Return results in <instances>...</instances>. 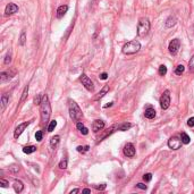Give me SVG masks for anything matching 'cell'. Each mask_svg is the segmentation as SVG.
Here are the masks:
<instances>
[{"instance_id": "cell-14", "label": "cell", "mask_w": 194, "mask_h": 194, "mask_svg": "<svg viewBox=\"0 0 194 194\" xmlns=\"http://www.w3.org/2000/svg\"><path fill=\"white\" fill-rule=\"evenodd\" d=\"M67 10H68V6L67 5H61V6H59L58 9H57V17L61 18L67 13Z\"/></svg>"}, {"instance_id": "cell-19", "label": "cell", "mask_w": 194, "mask_h": 194, "mask_svg": "<svg viewBox=\"0 0 194 194\" xmlns=\"http://www.w3.org/2000/svg\"><path fill=\"white\" fill-rule=\"evenodd\" d=\"M59 142H60V136H59V135H55L53 137H51L50 145L52 148H56V146L59 144Z\"/></svg>"}, {"instance_id": "cell-25", "label": "cell", "mask_w": 194, "mask_h": 194, "mask_svg": "<svg viewBox=\"0 0 194 194\" xmlns=\"http://www.w3.org/2000/svg\"><path fill=\"white\" fill-rule=\"evenodd\" d=\"M185 71V67H184L183 65H178L177 67H176V69H175V74L176 75H182Z\"/></svg>"}, {"instance_id": "cell-38", "label": "cell", "mask_w": 194, "mask_h": 194, "mask_svg": "<svg viewBox=\"0 0 194 194\" xmlns=\"http://www.w3.org/2000/svg\"><path fill=\"white\" fill-rule=\"evenodd\" d=\"M10 61H11V53L8 52V53L6 55V58H5V64H6V65H8Z\"/></svg>"}, {"instance_id": "cell-16", "label": "cell", "mask_w": 194, "mask_h": 194, "mask_svg": "<svg viewBox=\"0 0 194 194\" xmlns=\"http://www.w3.org/2000/svg\"><path fill=\"white\" fill-rule=\"evenodd\" d=\"M144 116H145V118H148V119H153V118L155 117V110H154L153 108H148V109H145V111H144Z\"/></svg>"}, {"instance_id": "cell-27", "label": "cell", "mask_w": 194, "mask_h": 194, "mask_svg": "<svg viewBox=\"0 0 194 194\" xmlns=\"http://www.w3.org/2000/svg\"><path fill=\"white\" fill-rule=\"evenodd\" d=\"M27 94H29V85H27V86H25V89H24V91H23L22 98H20V102H23L24 100H25V99H26Z\"/></svg>"}, {"instance_id": "cell-22", "label": "cell", "mask_w": 194, "mask_h": 194, "mask_svg": "<svg viewBox=\"0 0 194 194\" xmlns=\"http://www.w3.org/2000/svg\"><path fill=\"white\" fill-rule=\"evenodd\" d=\"M132 126L133 125L130 124V123H124V124H120V125L118 126V130H119V131H127V130H130Z\"/></svg>"}, {"instance_id": "cell-13", "label": "cell", "mask_w": 194, "mask_h": 194, "mask_svg": "<svg viewBox=\"0 0 194 194\" xmlns=\"http://www.w3.org/2000/svg\"><path fill=\"white\" fill-rule=\"evenodd\" d=\"M108 91H109V85H104V86H103V88H102V90L100 92H99V93H98V94H97V95H95V97H94V98H93V99H94V100H95V101H98V100H100V99H101V98H103V97H104V95H106V94H107V93H108Z\"/></svg>"}, {"instance_id": "cell-34", "label": "cell", "mask_w": 194, "mask_h": 194, "mask_svg": "<svg viewBox=\"0 0 194 194\" xmlns=\"http://www.w3.org/2000/svg\"><path fill=\"white\" fill-rule=\"evenodd\" d=\"M93 187H94V188H97V190L103 191V190H106L107 185H106V184H100V185H93Z\"/></svg>"}, {"instance_id": "cell-31", "label": "cell", "mask_w": 194, "mask_h": 194, "mask_svg": "<svg viewBox=\"0 0 194 194\" xmlns=\"http://www.w3.org/2000/svg\"><path fill=\"white\" fill-rule=\"evenodd\" d=\"M143 179H144V182H150L151 179H152V174H144V176H143Z\"/></svg>"}, {"instance_id": "cell-41", "label": "cell", "mask_w": 194, "mask_h": 194, "mask_svg": "<svg viewBox=\"0 0 194 194\" xmlns=\"http://www.w3.org/2000/svg\"><path fill=\"white\" fill-rule=\"evenodd\" d=\"M136 187H139V188H141V190H146V188H148V187H146V185H144L143 183L136 184Z\"/></svg>"}, {"instance_id": "cell-6", "label": "cell", "mask_w": 194, "mask_h": 194, "mask_svg": "<svg viewBox=\"0 0 194 194\" xmlns=\"http://www.w3.org/2000/svg\"><path fill=\"white\" fill-rule=\"evenodd\" d=\"M182 144H183L182 139L176 137V136L170 137V139L168 140V146H169V149H172V150H178V149H181Z\"/></svg>"}, {"instance_id": "cell-37", "label": "cell", "mask_w": 194, "mask_h": 194, "mask_svg": "<svg viewBox=\"0 0 194 194\" xmlns=\"http://www.w3.org/2000/svg\"><path fill=\"white\" fill-rule=\"evenodd\" d=\"M188 67H190V71H194V56H192L191 60H190V62H188Z\"/></svg>"}, {"instance_id": "cell-10", "label": "cell", "mask_w": 194, "mask_h": 194, "mask_svg": "<svg viewBox=\"0 0 194 194\" xmlns=\"http://www.w3.org/2000/svg\"><path fill=\"white\" fill-rule=\"evenodd\" d=\"M103 128H104V122L101 120V119H97L92 124V131H93V133H99Z\"/></svg>"}, {"instance_id": "cell-35", "label": "cell", "mask_w": 194, "mask_h": 194, "mask_svg": "<svg viewBox=\"0 0 194 194\" xmlns=\"http://www.w3.org/2000/svg\"><path fill=\"white\" fill-rule=\"evenodd\" d=\"M41 98H42L41 94H38V95L34 98V104H35V106H36V104H41V101H42Z\"/></svg>"}, {"instance_id": "cell-42", "label": "cell", "mask_w": 194, "mask_h": 194, "mask_svg": "<svg viewBox=\"0 0 194 194\" xmlns=\"http://www.w3.org/2000/svg\"><path fill=\"white\" fill-rule=\"evenodd\" d=\"M108 78V74L107 73H102L100 75V80H107Z\"/></svg>"}, {"instance_id": "cell-3", "label": "cell", "mask_w": 194, "mask_h": 194, "mask_svg": "<svg viewBox=\"0 0 194 194\" xmlns=\"http://www.w3.org/2000/svg\"><path fill=\"white\" fill-rule=\"evenodd\" d=\"M141 49V43L137 40H132L127 42L123 47V53L124 55H134Z\"/></svg>"}, {"instance_id": "cell-29", "label": "cell", "mask_w": 194, "mask_h": 194, "mask_svg": "<svg viewBox=\"0 0 194 194\" xmlns=\"http://www.w3.org/2000/svg\"><path fill=\"white\" fill-rule=\"evenodd\" d=\"M26 42V36H25V31H22V34H20V46H24Z\"/></svg>"}, {"instance_id": "cell-46", "label": "cell", "mask_w": 194, "mask_h": 194, "mask_svg": "<svg viewBox=\"0 0 194 194\" xmlns=\"http://www.w3.org/2000/svg\"><path fill=\"white\" fill-rule=\"evenodd\" d=\"M111 106H112V102H110L109 104H106V106H104V108H108V107H111Z\"/></svg>"}, {"instance_id": "cell-20", "label": "cell", "mask_w": 194, "mask_h": 194, "mask_svg": "<svg viewBox=\"0 0 194 194\" xmlns=\"http://www.w3.org/2000/svg\"><path fill=\"white\" fill-rule=\"evenodd\" d=\"M7 103H8V95L2 94V97H1V111H5Z\"/></svg>"}, {"instance_id": "cell-4", "label": "cell", "mask_w": 194, "mask_h": 194, "mask_svg": "<svg viewBox=\"0 0 194 194\" xmlns=\"http://www.w3.org/2000/svg\"><path fill=\"white\" fill-rule=\"evenodd\" d=\"M150 31V22L146 17H142L137 24V35L140 38H144Z\"/></svg>"}, {"instance_id": "cell-26", "label": "cell", "mask_w": 194, "mask_h": 194, "mask_svg": "<svg viewBox=\"0 0 194 194\" xmlns=\"http://www.w3.org/2000/svg\"><path fill=\"white\" fill-rule=\"evenodd\" d=\"M166 74H167V67H166L165 65L159 66V75H160V76H165Z\"/></svg>"}, {"instance_id": "cell-7", "label": "cell", "mask_w": 194, "mask_h": 194, "mask_svg": "<svg viewBox=\"0 0 194 194\" xmlns=\"http://www.w3.org/2000/svg\"><path fill=\"white\" fill-rule=\"evenodd\" d=\"M80 81H81L82 85H84V88L90 92H93L94 90V86H93V82L85 75V74H82L81 77H80Z\"/></svg>"}, {"instance_id": "cell-8", "label": "cell", "mask_w": 194, "mask_h": 194, "mask_svg": "<svg viewBox=\"0 0 194 194\" xmlns=\"http://www.w3.org/2000/svg\"><path fill=\"white\" fill-rule=\"evenodd\" d=\"M179 47H181V41L178 40V39H174V40L170 41L169 47H168L169 52H170L173 56H176L178 50H179Z\"/></svg>"}, {"instance_id": "cell-11", "label": "cell", "mask_w": 194, "mask_h": 194, "mask_svg": "<svg viewBox=\"0 0 194 194\" xmlns=\"http://www.w3.org/2000/svg\"><path fill=\"white\" fill-rule=\"evenodd\" d=\"M30 123L31 122H25V123H22V124H20V125H18V126L15 128V132H14V137H15V139H17L20 134L24 132V130H25V128H26V127L30 125Z\"/></svg>"}, {"instance_id": "cell-21", "label": "cell", "mask_w": 194, "mask_h": 194, "mask_svg": "<svg viewBox=\"0 0 194 194\" xmlns=\"http://www.w3.org/2000/svg\"><path fill=\"white\" fill-rule=\"evenodd\" d=\"M35 151H36V146H34V145H29V146L23 148V152L26 153V154H31V153L35 152Z\"/></svg>"}, {"instance_id": "cell-1", "label": "cell", "mask_w": 194, "mask_h": 194, "mask_svg": "<svg viewBox=\"0 0 194 194\" xmlns=\"http://www.w3.org/2000/svg\"><path fill=\"white\" fill-rule=\"evenodd\" d=\"M40 112H41V122L43 123H47L49 120L51 116V106L49 103V99H48V95L44 94L42 97V101H41L40 104Z\"/></svg>"}, {"instance_id": "cell-17", "label": "cell", "mask_w": 194, "mask_h": 194, "mask_svg": "<svg viewBox=\"0 0 194 194\" xmlns=\"http://www.w3.org/2000/svg\"><path fill=\"white\" fill-rule=\"evenodd\" d=\"M176 23H177L176 17H175V16H169V17L167 18V20H166V27H167V29H170V27L175 26Z\"/></svg>"}, {"instance_id": "cell-44", "label": "cell", "mask_w": 194, "mask_h": 194, "mask_svg": "<svg viewBox=\"0 0 194 194\" xmlns=\"http://www.w3.org/2000/svg\"><path fill=\"white\" fill-rule=\"evenodd\" d=\"M80 192V188H75V190H71V192H69V194H76Z\"/></svg>"}, {"instance_id": "cell-39", "label": "cell", "mask_w": 194, "mask_h": 194, "mask_svg": "<svg viewBox=\"0 0 194 194\" xmlns=\"http://www.w3.org/2000/svg\"><path fill=\"white\" fill-rule=\"evenodd\" d=\"M187 126H190V127H193L194 126V117H191V118L187 120Z\"/></svg>"}, {"instance_id": "cell-24", "label": "cell", "mask_w": 194, "mask_h": 194, "mask_svg": "<svg viewBox=\"0 0 194 194\" xmlns=\"http://www.w3.org/2000/svg\"><path fill=\"white\" fill-rule=\"evenodd\" d=\"M89 149H90V146H89V145H84V146H82V145H78V146L76 148L77 152H80V153L88 152V151H89Z\"/></svg>"}, {"instance_id": "cell-28", "label": "cell", "mask_w": 194, "mask_h": 194, "mask_svg": "<svg viewBox=\"0 0 194 194\" xmlns=\"http://www.w3.org/2000/svg\"><path fill=\"white\" fill-rule=\"evenodd\" d=\"M18 170H20V166L18 165H11L9 167V172H11V173L16 174L18 173Z\"/></svg>"}, {"instance_id": "cell-18", "label": "cell", "mask_w": 194, "mask_h": 194, "mask_svg": "<svg viewBox=\"0 0 194 194\" xmlns=\"http://www.w3.org/2000/svg\"><path fill=\"white\" fill-rule=\"evenodd\" d=\"M11 77H13V76L10 75L8 71H2V73L0 74V82H1V83H4V82L10 80Z\"/></svg>"}, {"instance_id": "cell-40", "label": "cell", "mask_w": 194, "mask_h": 194, "mask_svg": "<svg viewBox=\"0 0 194 194\" xmlns=\"http://www.w3.org/2000/svg\"><path fill=\"white\" fill-rule=\"evenodd\" d=\"M84 127H85V126H84V125H83V124H82L81 122H77V124H76V128H77V130H78L80 132H81V131L83 130V128H84Z\"/></svg>"}, {"instance_id": "cell-30", "label": "cell", "mask_w": 194, "mask_h": 194, "mask_svg": "<svg viewBox=\"0 0 194 194\" xmlns=\"http://www.w3.org/2000/svg\"><path fill=\"white\" fill-rule=\"evenodd\" d=\"M56 126H57V122L56 120H51L49 126H48V132H52L56 128Z\"/></svg>"}, {"instance_id": "cell-23", "label": "cell", "mask_w": 194, "mask_h": 194, "mask_svg": "<svg viewBox=\"0 0 194 194\" xmlns=\"http://www.w3.org/2000/svg\"><path fill=\"white\" fill-rule=\"evenodd\" d=\"M181 139H182L183 144H188V143L191 142V139H190V136H188L186 133H182V134H181Z\"/></svg>"}, {"instance_id": "cell-45", "label": "cell", "mask_w": 194, "mask_h": 194, "mask_svg": "<svg viewBox=\"0 0 194 194\" xmlns=\"http://www.w3.org/2000/svg\"><path fill=\"white\" fill-rule=\"evenodd\" d=\"M82 193H91V190L90 188H84V190H82Z\"/></svg>"}, {"instance_id": "cell-43", "label": "cell", "mask_w": 194, "mask_h": 194, "mask_svg": "<svg viewBox=\"0 0 194 194\" xmlns=\"http://www.w3.org/2000/svg\"><path fill=\"white\" fill-rule=\"evenodd\" d=\"M81 133L83 134V135H88V134H89V130H88L86 127H84V128L81 131Z\"/></svg>"}, {"instance_id": "cell-36", "label": "cell", "mask_w": 194, "mask_h": 194, "mask_svg": "<svg viewBox=\"0 0 194 194\" xmlns=\"http://www.w3.org/2000/svg\"><path fill=\"white\" fill-rule=\"evenodd\" d=\"M8 185H9L8 181H6V179H4V178L0 179V186H1V187H8Z\"/></svg>"}, {"instance_id": "cell-15", "label": "cell", "mask_w": 194, "mask_h": 194, "mask_svg": "<svg viewBox=\"0 0 194 194\" xmlns=\"http://www.w3.org/2000/svg\"><path fill=\"white\" fill-rule=\"evenodd\" d=\"M13 187H14V190H15L16 193H20V192H23V190H24V184L22 183L20 181H15Z\"/></svg>"}, {"instance_id": "cell-2", "label": "cell", "mask_w": 194, "mask_h": 194, "mask_svg": "<svg viewBox=\"0 0 194 194\" xmlns=\"http://www.w3.org/2000/svg\"><path fill=\"white\" fill-rule=\"evenodd\" d=\"M68 109H69V116L73 120L80 122L83 118V112L81 108L74 100H68Z\"/></svg>"}, {"instance_id": "cell-33", "label": "cell", "mask_w": 194, "mask_h": 194, "mask_svg": "<svg viewBox=\"0 0 194 194\" xmlns=\"http://www.w3.org/2000/svg\"><path fill=\"white\" fill-rule=\"evenodd\" d=\"M42 136H43V134H42V132L41 131H38V132L35 133V140L36 141H42Z\"/></svg>"}, {"instance_id": "cell-32", "label": "cell", "mask_w": 194, "mask_h": 194, "mask_svg": "<svg viewBox=\"0 0 194 194\" xmlns=\"http://www.w3.org/2000/svg\"><path fill=\"white\" fill-rule=\"evenodd\" d=\"M59 168H60V169H66V168H67V160H66V159L61 160L60 162H59Z\"/></svg>"}, {"instance_id": "cell-5", "label": "cell", "mask_w": 194, "mask_h": 194, "mask_svg": "<svg viewBox=\"0 0 194 194\" xmlns=\"http://www.w3.org/2000/svg\"><path fill=\"white\" fill-rule=\"evenodd\" d=\"M169 106H170V92L166 90L160 98V107H161V109L166 110L169 108Z\"/></svg>"}, {"instance_id": "cell-9", "label": "cell", "mask_w": 194, "mask_h": 194, "mask_svg": "<svg viewBox=\"0 0 194 194\" xmlns=\"http://www.w3.org/2000/svg\"><path fill=\"white\" fill-rule=\"evenodd\" d=\"M124 154L126 157H130V158H132V157L135 155V148H134V145H133L132 143H126L125 144V146H124Z\"/></svg>"}, {"instance_id": "cell-12", "label": "cell", "mask_w": 194, "mask_h": 194, "mask_svg": "<svg viewBox=\"0 0 194 194\" xmlns=\"http://www.w3.org/2000/svg\"><path fill=\"white\" fill-rule=\"evenodd\" d=\"M17 11H18V7H17V5H15V4H8V5L6 6V9H5L6 15H13V14H15V13H17Z\"/></svg>"}]
</instances>
